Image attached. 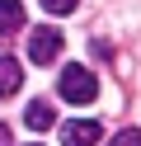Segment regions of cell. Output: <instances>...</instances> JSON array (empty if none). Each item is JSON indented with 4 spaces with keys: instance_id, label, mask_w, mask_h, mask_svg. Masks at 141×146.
I'll use <instances>...</instances> for the list:
<instances>
[{
    "instance_id": "obj_1",
    "label": "cell",
    "mask_w": 141,
    "mask_h": 146,
    "mask_svg": "<svg viewBox=\"0 0 141 146\" xmlns=\"http://www.w3.org/2000/svg\"><path fill=\"white\" fill-rule=\"evenodd\" d=\"M56 90H61V99H71V104H94V94H99V80H94L89 66H66L61 80H56Z\"/></svg>"
},
{
    "instance_id": "obj_2",
    "label": "cell",
    "mask_w": 141,
    "mask_h": 146,
    "mask_svg": "<svg viewBox=\"0 0 141 146\" xmlns=\"http://www.w3.org/2000/svg\"><path fill=\"white\" fill-rule=\"evenodd\" d=\"M56 57H61V29H38L33 38H28V61L52 66Z\"/></svg>"
},
{
    "instance_id": "obj_3",
    "label": "cell",
    "mask_w": 141,
    "mask_h": 146,
    "mask_svg": "<svg viewBox=\"0 0 141 146\" xmlns=\"http://www.w3.org/2000/svg\"><path fill=\"white\" fill-rule=\"evenodd\" d=\"M103 137V127L94 123V118H71V123L61 127V146H94Z\"/></svg>"
},
{
    "instance_id": "obj_4",
    "label": "cell",
    "mask_w": 141,
    "mask_h": 146,
    "mask_svg": "<svg viewBox=\"0 0 141 146\" xmlns=\"http://www.w3.org/2000/svg\"><path fill=\"white\" fill-rule=\"evenodd\" d=\"M19 85H24V66L14 57H0V99L19 94Z\"/></svg>"
},
{
    "instance_id": "obj_5",
    "label": "cell",
    "mask_w": 141,
    "mask_h": 146,
    "mask_svg": "<svg viewBox=\"0 0 141 146\" xmlns=\"http://www.w3.org/2000/svg\"><path fill=\"white\" fill-rule=\"evenodd\" d=\"M24 123L33 127V132H47V127L56 123V108H52V104H42V99H33V104L24 108Z\"/></svg>"
},
{
    "instance_id": "obj_6",
    "label": "cell",
    "mask_w": 141,
    "mask_h": 146,
    "mask_svg": "<svg viewBox=\"0 0 141 146\" xmlns=\"http://www.w3.org/2000/svg\"><path fill=\"white\" fill-rule=\"evenodd\" d=\"M24 29V5L19 0H0V33H19Z\"/></svg>"
},
{
    "instance_id": "obj_7",
    "label": "cell",
    "mask_w": 141,
    "mask_h": 146,
    "mask_svg": "<svg viewBox=\"0 0 141 146\" xmlns=\"http://www.w3.org/2000/svg\"><path fill=\"white\" fill-rule=\"evenodd\" d=\"M75 5H80V0H42V10H47V14H71Z\"/></svg>"
},
{
    "instance_id": "obj_8",
    "label": "cell",
    "mask_w": 141,
    "mask_h": 146,
    "mask_svg": "<svg viewBox=\"0 0 141 146\" xmlns=\"http://www.w3.org/2000/svg\"><path fill=\"white\" fill-rule=\"evenodd\" d=\"M108 146H141V132H118Z\"/></svg>"
},
{
    "instance_id": "obj_9",
    "label": "cell",
    "mask_w": 141,
    "mask_h": 146,
    "mask_svg": "<svg viewBox=\"0 0 141 146\" xmlns=\"http://www.w3.org/2000/svg\"><path fill=\"white\" fill-rule=\"evenodd\" d=\"M0 146H9V127L5 123H0Z\"/></svg>"
},
{
    "instance_id": "obj_10",
    "label": "cell",
    "mask_w": 141,
    "mask_h": 146,
    "mask_svg": "<svg viewBox=\"0 0 141 146\" xmlns=\"http://www.w3.org/2000/svg\"><path fill=\"white\" fill-rule=\"evenodd\" d=\"M33 146H38V141H33Z\"/></svg>"
}]
</instances>
